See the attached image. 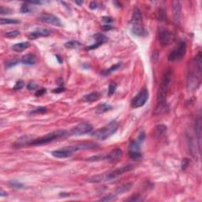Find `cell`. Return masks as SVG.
I'll return each instance as SVG.
<instances>
[{
  "mask_svg": "<svg viewBox=\"0 0 202 202\" xmlns=\"http://www.w3.org/2000/svg\"><path fill=\"white\" fill-rule=\"evenodd\" d=\"M201 73H202V55L201 52H198L193 61V65L189 71L187 76L186 86L187 89L190 92L198 89L201 82Z\"/></svg>",
  "mask_w": 202,
  "mask_h": 202,
  "instance_id": "obj_1",
  "label": "cell"
},
{
  "mask_svg": "<svg viewBox=\"0 0 202 202\" xmlns=\"http://www.w3.org/2000/svg\"><path fill=\"white\" fill-rule=\"evenodd\" d=\"M172 77V72L171 70H168L161 79V84L158 91L157 96V106L155 109V114H159L165 112L167 108L166 103V96L168 94V89H169L170 84Z\"/></svg>",
  "mask_w": 202,
  "mask_h": 202,
  "instance_id": "obj_2",
  "label": "cell"
},
{
  "mask_svg": "<svg viewBox=\"0 0 202 202\" xmlns=\"http://www.w3.org/2000/svg\"><path fill=\"white\" fill-rule=\"evenodd\" d=\"M118 128V123L113 120L112 122H110L107 126H105L103 128H100L99 130H96L95 132L92 134V136L95 137L97 140H104L106 139L109 138L111 136L113 135L117 131Z\"/></svg>",
  "mask_w": 202,
  "mask_h": 202,
  "instance_id": "obj_3",
  "label": "cell"
},
{
  "mask_svg": "<svg viewBox=\"0 0 202 202\" xmlns=\"http://www.w3.org/2000/svg\"><path fill=\"white\" fill-rule=\"evenodd\" d=\"M67 132L66 131V130H55V131H53V132L46 134V135L44 136V137L34 139V140L32 141L31 144H30V145L39 146V145H47L48 144V143L52 142V141H54V140H58V138H61V137H64V136L67 135Z\"/></svg>",
  "mask_w": 202,
  "mask_h": 202,
  "instance_id": "obj_4",
  "label": "cell"
},
{
  "mask_svg": "<svg viewBox=\"0 0 202 202\" xmlns=\"http://www.w3.org/2000/svg\"><path fill=\"white\" fill-rule=\"evenodd\" d=\"M122 150L121 149H115L112 150L109 153L105 155H98V156H91L89 159H87L88 161H99V160H107L108 162L115 163L117 161L119 160L122 157Z\"/></svg>",
  "mask_w": 202,
  "mask_h": 202,
  "instance_id": "obj_5",
  "label": "cell"
},
{
  "mask_svg": "<svg viewBox=\"0 0 202 202\" xmlns=\"http://www.w3.org/2000/svg\"><path fill=\"white\" fill-rule=\"evenodd\" d=\"M93 126L88 122H83L79 123L74 128L71 129L69 132L70 136H82L89 134L93 131Z\"/></svg>",
  "mask_w": 202,
  "mask_h": 202,
  "instance_id": "obj_6",
  "label": "cell"
},
{
  "mask_svg": "<svg viewBox=\"0 0 202 202\" xmlns=\"http://www.w3.org/2000/svg\"><path fill=\"white\" fill-rule=\"evenodd\" d=\"M186 52V43L184 40H181L178 43V46L175 47L172 52L168 55V60L169 61H175L181 58L185 55Z\"/></svg>",
  "mask_w": 202,
  "mask_h": 202,
  "instance_id": "obj_7",
  "label": "cell"
},
{
  "mask_svg": "<svg viewBox=\"0 0 202 202\" xmlns=\"http://www.w3.org/2000/svg\"><path fill=\"white\" fill-rule=\"evenodd\" d=\"M134 169V166L133 164H127L126 166L122 167V168L115 169L112 172H110L108 174H104V181H109L112 180L116 179L117 178L120 177L123 174L127 173L129 171H131Z\"/></svg>",
  "mask_w": 202,
  "mask_h": 202,
  "instance_id": "obj_8",
  "label": "cell"
},
{
  "mask_svg": "<svg viewBox=\"0 0 202 202\" xmlns=\"http://www.w3.org/2000/svg\"><path fill=\"white\" fill-rule=\"evenodd\" d=\"M77 149L76 148L75 145L72 146H67V147L62 148V149L54 150L52 152V155L55 158L58 159H63V158H68L72 156L74 153L77 152Z\"/></svg>",
  "mask_w": 202,
  "mask_h": 202,
  "instance_id": "obj_9",
  "label": "cell"
},
{
  "mask_svg": "<svg viewBox=\"0 0 202 202\" xmlns=\"http://www.w3.org/2000/svg\"><path fill=\"white\" fill-rule=\"evenodd\" d=\"M149 99V91L146 88L140 91V93L137 94V96L132 99V107L134 108H138L144 106Z\"/></svg>",
  "mask_w": 202,
  "mask_h": 202,
  "instance_id": "obj_10",
  "label": "cell"
},
{
  "mask_svg": "<svg viewBox=\"0 0 202 202\" xmlns=\"http://www.w3.org/2000/svg\"><path fill=\"white\" fill-rule=\"evenodd\" d=\"M175 39V36L171 31L167 29H161L159 31V40L163 46H167L173 43Z\"/></svg>",
  "mask_w": 202,
  "mask_h": 202,
  "instance_id": "obj_11",
  "label": "cell"
},
{
  "mask_svg": "<svg viewBox=\"0 0 202 202\" xmlns=\"http://www.w3.org/2000/svg\"><path fill=\"white\" fill-rule=\"evenodd\" d=\"M129 154L134 160H140L142 158V154L140 153V143L137 140H133L129 145Z\"/></svg>",
  "mask_w": 202,
  "mask_h": 202,
  "instance_id": "obj_12",
  "label": "cell"
},
{
  "mask_svg": "<svg viewBox=\"0 0 202 202\" xmlns=\"http://www.w3.org/2000/svg\"><path fill=\"white\" fill-rule=\"evenodd\" d=\"M39 20L42 22L53 25L55 26H62V22L60 21V19L53 14H43L39 16Z\"/></svg>",
  "mask_w": 202,
  "mask_h": 202,
  "instance_id": "obj_13",
  "label": "cell"
},
{
  "mask_svg": "<svg viewBox=\"0 0 202 202\" xmlns=\"http://www.w3.org/2000/svg\"><path fill=\"white\" fill-rule=\"evenodd\" d=\"M172 12H173V19L175 24L179 25L181 16V2L180 1H173L172 2Z\"/></svg>",
  "mask_w": 202,
  "mask_h": 202,
  "instance_id": "obj_14",
  "label": "cell"
},
{
  "mask_svg": "<svg viewBox=\"0 0 202 202\" xmlns=\"http://www.w3.org/2000/svg\"><path fill=\"white\" fill-rule=\"evenodd\" d=\"M34 140L33 136L30 135H24L22 137H19L14 144V147L15 148H21L25 145H30L32 141Z\"/></svg>",
  "mask_w": 202,
  "mask_h": 202,
  "instance_id": "obj_15",
  "label": "cell"
},
{
  "mask_svg": "<svg viewBox=\"0 0 202 202\" xmlns=\"http://www.w3.org/2000/svg\"><path fill=\"white\" fill-rule=\"evenodd\" d=\"M51 34V31L48 29H44V28H39V29H36L35 31L32 32L29 35V38L31 39H36L39 37H42V36H48Z\"/></svg>",
  "mask_w": 202,
  "mask_h": 202,
  "instance_id": "obj_16",
  "label": "cell"
},
{
  "mask_svg": "<svg viewBox=\"0 0 202 202\" xmlns=\"http://www.w3.org/2000/svg\"><path fill=\"white\" fill-rule=\"evenodd\" d=\"M131 25H142V14L138 8H135L133 11L131 17Z\"/></svg>",
  "mask_w": 202,
  "mask_h": 202,
  "instance_id": "obj_17",
  "label": "cell"
},
{
  "mask_svg": "<svg viewBox=\"0 0 202 202\" xmlns=\"http://www.w3.org/2000/svg\"><path fill=\"white\" fill-rule=\"evenodd\" d=\"M94 39H96V43L93 45H91V46L88 47L86 49L87 50H92V49H96V48H99V46L103 44V43L108 40V38H107L106 36H104L102 33H96V35H94Z\"/></svg>",
  "mask_w": 202,
  "mask_h": 202,
  "instance_id": "obj_18",
  "label": "cell"
},
{
  "mask_svg": "<svg viewBox=\"0 0 202 202\" xmlns=\"http://www.w3.org/2000/svg\"><path fill=\"white\" fill-rule=\"evenodd\" d=\"M195 134L196 138L198 141V152L200 153V138H201V118L200 114H199L198 118L195 121Z\"/></svg>",
  "mask_w": 202,
  "mask_h": 202,
  "instance_id": "obj_19",
  "label": "cell"
},
{
  "mask_svg": "<svg viewBox=\"0 0 202 202\" xmlns=\"http://www.w3.org/2000/svg\"><path fill=\"white\" fill-rule=\"evenodd\" d=\"M101 97V93H99V92H93V93H89V94L85 95V96H83L82 100L84 102H89V103H92V102H94V101L98 100L99 98Z\"/></svg>",
  "mask_w": 202,
  "mask_h": 202,
  "instance_id": "obj_20",
  "label": "cell"
},
{
  "mask_svg": "<svg viewBox=\"0 0 202 202\" xmlns=\"http://www.w3.org/2000/svg\"><path fill=\"white\" fill-rule=\"evenodd\" d=\"M21 62H22L23 64H25V65H34L36 62V58L33 54H27V55H24V56L22 57Z\"/></svg>",
  "mask_w": 202,
  "mask_h": 202,
  "instance_id": "obj_21",
  "label": "cell"
},
{
  "mask_svg": "<svg viewBox=\"0 0 202 202\" xmlns=\"http://www.w3.org/2000/svg\"><path fill=\"white\" fill-rule=\"evenodd\" d=\"M77 150H86V149H93L97 148V145L93 142H80L75 145Z\"/></svg>",
  "mask_w": 202,
  "mask_h": 202,
  "instance_id": "obj_22",
  "label": "cell"
},
{
  "mask_svg": "<svg viewBox=\"0 0 202 202\" xmlns=\"http://www.w3.org/2000/svg\"><path fill=\"white\" fill-rule=\"evenodd\" d=\"M30 47V43L29 42H21V43L15 44L14 46L12 47L13 51L16 52H21L24 50L27 49Z\"/></svg>",
  "mask_w": 202,
  "mask_h": 202,
  "instance_id": "obj_23",
  "label": "cell"
},
{
  "mask_svg": "<svg viewBox=\"0 0 202 202\" xmlns=\"http://www.w3.org/2000/svg\"><path fill=\"white\" fill-rule=\"evenodd\" d=\"M131 31L134 35L137 36H143L145 35V30L142 25H134L132 26Z\"/></svg>",
  "mask_w": 202,
  "mask_h": 202,
  "instance_id": "obj_24",
  "label": "cell"
},
{
  "mask_svg": "<svg viewBox=\"0 0 202 202\" xmlns=\"http://www.w3.org/2000/svg\"><path fill=\"white\" fill-rule=\"evenodd\" d=\"M121 66H122V63H121V62H118V63L115 64V65H113L112 67H110V68L103 70V71L101 72V74L103 76L108 75V74H112V73L115 72V71H116L117 70H118V69L121 67Z\"/></svg>",
  "mask_w": 202,
  "mask_h": 202,
  "instance_id": "obj_25",
  "label": "cell"
},
{
  "mask_svg": "<svg viewBox=\"0 0 202 202\" xmlns=\"http://www.w3.org/2000/svg\"><path fill=\"white\" fill-rule=\"evenodd\" d=\"M133 186V183L132 182H127V183H124L123 185L120 186H118V188L116 189V193L117 194H123V193H126V192L129 191V190L131 189V187H132Z\"/></svg>",
  "mask_w": 202,
  "mask_h": 202,
  "instance_id": "obj_26",
  "label": "cell"
},
{
  "mask_svg": "<svg viewBox=\"0 0 202 202\" xmlns=\"http://www.w3.org/2000/svg\"><path fill=\"white\" fill-rule=\"evenodd\" d=\"M112 109V106L108 103H101V104L98 105L97 108H96V113L97 114H103L104 112H108L110 110Z\"/></svg>",
  "mask_w": 202,
  "mask_h": 202,
  "instance_id": "obj_27",
  "label": "cell"
},
{
  "mask_svg": "<svg viewBox=\"0 0 202 202\" xmlns=\"http://www.w3.org/2000/svg\"><path fill=\"white\" fill-rule=\"evenodd\" d=\"M86 181H89V182H100V181H104V174L91 176L88 178Z\"/></svg>",
  "mask_w": 202,
  "mask_h": 202,
  "instance_id": "obj_28",
  "label": "cell"
},
{
  "mask_svg": "<svg viewBox=\"0 0 202 202\" xmlns=\"http://www.w3.org/2000/svg\"><path fill=\"white\" fill-rule=\"evenodd\" d=\"M20 21L14 18H0V24L1 25H10V24H19Z\"/></svg>",
  "mask_w": 202,
  "mask_h": 202,
  "instance_id": "obj_29",
  "label": "cell"
},
{
  "mask_svg": "<svg viewBox=\"0 0 202 202\" xmlns=\"http://www.w3.org/2000/svg\"><path fill=\"white\" fill-rule=\"evenodd\" d=\"M167 126L165 125H159L156 128V133L158 136H162L166 133Z\"/></svg>",
  "mask_w": 202,
  "mask_h": 202,
  "instance_id": "obj_30",
  "label": "cell"
},
{
  "mask_svg": "<svg viewBox=\"0 0 202 202\" xmlns=\"http://www.w3.org/2000/svg\"><path fill=\"white\" fill-rule=\"evenodd\" d=\"M80 46V43L75 40H70V41L67 42L65 44L66 48H69V49H73V48H77Z\"/></svg>",
  "mask_w": 202,
  "mask_h": 202,
  "instance_id": "obj_31",
  "label": "cell"
},
{
  "mask_svg": "<svg viewBox=\"0 0 202 202\" xmlns=\"http://www.w3.org/2000/svg\"><path fill=\"white\" fill-rule=\"evenodd\" d=\"M9 186L12 188L16 189V190H18V189H21L24 187V185L21 182H19V181H15V180H13V181H9Z\"/></svg>",
  "mask_w": 202,
  "mask_h": 202,
  "instance_id": "obj_32",
  "label": "cell"
},
{
  "mask_svg": "<svg viewBox=\"0 0 202 202\" xmlns=\"http://www.w3.org/2000/svg\"><path fill=\"white\" fill-rule=\"evenodd\" d=\"M116 200V196H115L114 194H108V195L104 196L102 198L99 199V201H112V200Z\"/></svg>",
  "mask_w": 202,
  "mask_h": 202,
  "instance_id": "obj_33",
  "label": "cell"
},
{
  "mask_svg": "<svg viewBox=\"0 0 202 202\" xmlns=\"http://www.w3.org/2000/svg\"><path fill=\"white\" fill-rule=\"evenodd\" d=\"M117 84L115 82H112L109 85V87H108V95L109 96H112L114 93H115L117 89Z\"/></svg>",
  "mask_w": 202,
  "mask_h": 202,
  "instance_id": "obj_34",
  "label": "cell"
},
{
  "mask_svg": "<svg viewBox=\"0 0 202 202\" xmlns=\"http://www.w3.org/2000/svg\"><path fill=\"white\" fill-rule=\"evenodd\" d=\"M20 35V32L17 30H13V31H9L5 33V36L8 38H14Z\"/></svg>",
  "mask_w": 202,
  "mask_h": 202,
  "instance_id": "obj_35",
  "label": "cell"
},
{
  "mask_svg": "<svg viewBox=\"0 0 202 202\" xmlns=\"http://www.w3.org/2000/svg\"><path fill=\"white\" fill-rule=\"evenodd\" d=\"M45 112H47V108L45 107H39L32 111L31 114H44Z\"/></svg>",
  "mask_w": 202,
  "mask_h": 202,
  "instance_id": "obj_36",
  "label": "cell"
},
{
  "mask_svg": "<svg viewBox=\"0 0 202 202\" xmlns=\"http://www.w3.org/2000/svg\"><path fill=\"white\" fill-rule=\"evenodd\" d=\"M189 164H190V160H189L188 158H184V159H182V161H181V170H182V171L186 170L187 168H188Z\"/></svg>",
  "mask_w": 202,
  "mask_h": 202,
  "instance_id": "obj_37",
  "label": "cell"
},
{
  "mask_svg": "<svg viewBox=\"0 0 202 202\" xmlns=\"http://www.w3.org/2000/svg\"><path fill=\"white\" fill-rule=\"evenodd\" d=\"M158 18H159V21H164L166 19V13H165L164 10H163V9L159 10V13H158Z\"/></svg>",
  "mask_w": 202,
  "mask_h": 202,
  "instance_id": "obj_38",
  "label": "cell"
},
{
  "mask_svg": "<svg viewBox=\"0 0 202 202\" xmlns=\"http://www.w3.org/2000/svg\"><path fill=\"white\" fill-rule=\"evenodd\" d=\"M29 11H30V8H29V6L28 5V2L23 3L21 7V12L22 14H26V13H29Z\"/></svg>",
  "mask_w": 202,
  "mask_h": 202,
  "instance_id": "obj_39",
  "label": "cell"
},
{
  "mask_svg": "<svg viewBox=\"0 0 202 202\" xmlns=\"http://www.w3.org/2000/svg\"><path fill=\"white\" fill-rule=\"evenodd\" d=\"M11 12H12V11H11V9L6 8V7H0V14H1V15L11 14Z\"/></svg>",
  "mask_w": 202,
  "mask_h": 202,
  "instance_id": "obj_40",
  "label": "cell"
},
{
  "mask_svg": "<svg viewBox=\"0 0 202 202\" xmlns=\"http://www.w3.org/2000/svg\"><path fill=\"white\" fill-rule=\"evenodd\" d=\"M127 201H132V202H139L142 201L143 199L140 197V196H134V197H130V198L127 199Z\"/></svg>",
  "mask_w": 202,
  "mask_h": 202,
  "instance_id": "obj_41",
  "label": "cell"
},
{
  "mask_svg": "<svg viewBox=\"0 0 202 202\" xmlns=\"http://www.w3.org/2000/svg\"><path fill=\"white\" fill-rule=\"evenodd\" d=\"M25 84L24 82H23L22 80H18V81H17L15 84V85H14V89H15V90H18V89H21L23 87H24Z\"/></svg>",
  "mask_w": 202,
  "mask_h": 202,
  "instance_id": "obj_42",
  "label": "cell"
},
{
  "mask_svg": "<svg viewBox=\"0 0 202 202\" xmlns=\"http://www.w3.org/2000/svg\"><path fill=\"white\" fill-rule=\"evenodd\" d=\"M145 132H143V131H140V132L139 133L138 138H137V140L141 144L145 140Z\"/></svg>",
  "mask_w": 202,
  "mask_h": 202,
  "instance_id": "obj_43",
  "label": "cell"
},
{
  "mask_svg": "<svg viewBox=\"0 0 202 202\" xmlns=\"http://www.w3.org/2000/svg\"><path fill=\"white\" fill-rule=\"evenodd\" d=\"M38 88V85L36 84H35L34 82H29V85H27V89L29 90H34Z\"/></svg>",
  "mask_w": 202,
  "mask_h": 202,
  "instance_id": "obj_44",
  "label": "cell"
},
{
  "mask_svg": "<svg viewBox=\"0 0 202 202\" xmlns=\"http://www.w3.org/2000/svg\"><path fill=\"white\" fill-rule=\"evenodd\" d=\"M18 62H19L18 60H15V59L11 60V61H9V62H7V67H14V66L17 65V64L18 63Z\"/></svg>",
  "mask_w": 202,
  "mask_h": 202,
  "instance_id": "obj_45",
  "label": "cell"
},
{
  "mask_svg": "<svg viewBox=\"0 0 202 202\" xmlns=\"http://www.w3.org/2000/svg\"><path fill=\"white\" fill-rule=\"evenodd\" d=\"M47 90L45 89H39V90L37 91L36 93V96H43V95H44L45 93H46Z\"/></svg>",
  "mask_w": 202,
  "mask_h": 202,
  "instance_id": "obj_46",
  "label": "cell"
},
{
  "mask_svg": "<svg viewBox=\"0 0 202 202\" xmlns=\"http://www.w3.org/2000/svg\"><path fill=\"white\" fill-rule=\"evenodd\" d=\"M98 7V4L96 2H91L90 4H89V8L91 9V10H96V9H97Z\"/></svg>",
  "mask_w": 202,
  "mask_h": 202,
  "instance_id": "obj_47",
  "label": "cell"
},
{
  "mask_svg": "<svg viewBox=\"0 0 202 202\" xmlns=\"http://www.w3.org/2000/svg\"><path fill=\"white\" fill-rule=\"evenodd\" d=\"M103 21H104L105 23H108V25H109V23L112 22L113 21V19L110 17H103Z\"/></svg>",
  "mask_w": 202,
  "mask_h": 202,
  "instance_id": "obj_48",
  "label": "cell"
},
{
  "mask_svg": "<svg viewBox=\"0 0 202 202\" xmlns=\"http://www.w3.org/2000/svg\"><path fill=\"white\" fill-rule=\"evenodd\" d=\"M64 90H65L64 87H59V88H57V89H54L53 92H54V93H61V92H62V91H64Z\"/></svg>",
  "mask_w": 202,
  "mask_h": 202,
  "instance_id": "obj_49",
  "label": "cell"
},
{
  "mask_svg": "<svg viewBox=\"0 0 202 202\" xmlns=\"http://www.w3.org/2000/svg\"><path fill=\"white\" fill-rule=\"evenodd\" d=\"M103 29H104V30H110V29H112V26L111 25H104L103 26Z\"/></svg>",
  "mask_w": 202,
  "mask_h": 202,
  "instance_id": "obj_50",
  "label": "cell"
},
{
  "mask_svg": "<svg viewBox=\"0 0 202 202\" xmlns=\"http://www.w3.org/2000/svg\"><path fill=\"white\" fill-rule=\"evenodd\" d=\"M0 196H1V197H7V192L4 191L3 190H0Z\"/></svg>",
  "mask_w": 202,
  "mask_h": 202,
  "instance_id": "obj_51",
  "label": "cell"
},
{
  "mask_svg": "<svg viewBox=\"0 0 202 202\" xmlns=\"http://www.w3.org/2000/svg\"><path fill=\"white\" fill-rule=\"evenodd\" d=\"M56 58L58 60V62H59V63H62V58H61V57H60L59 55H56Z\"/></svg>",
  "mask_w": 202,
  "mask_h": 202,
  "instance_id": "obj_52",
  "label": "cell"
},
{
  "mask_svg": "<svg viewBox=\"0 0 202 202\" xmlns=\"http://www.w3.org/2000/svg\"><path fill=\"white\" fill-rule=\"evenodd\" d=\"M75 3L77 4V5L80 6L83 4V1H75Z\"/></svg>",
  "mask_w": 202,
  "mask_h": 202,
  "instance_id": "obj_53",
  "label": "cell"
}]
</instances>
